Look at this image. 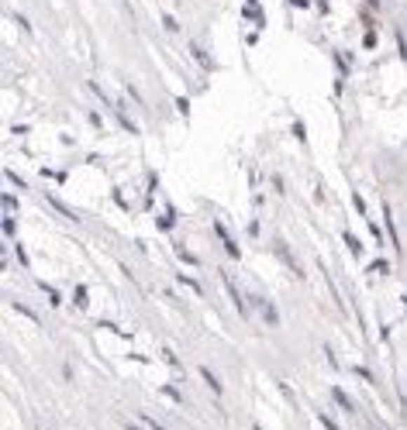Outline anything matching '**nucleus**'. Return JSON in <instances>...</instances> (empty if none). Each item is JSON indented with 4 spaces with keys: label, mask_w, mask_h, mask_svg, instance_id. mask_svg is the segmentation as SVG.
Here are the masks:
<instances>
[{
    "label": "nucleus",
    "mask_w": 407,
    "mask_h": 430,
    "mask_svg": "<svg viewBox=\"0 0 407 430\" xmlns=\"http://www.w3.org/2000/svg\"><path fill=\"white\" fill-rule=\"evenodd\" d=\"M273 251H276V255H280V258H283V265L286 269H290V272L297 275V279H304V265H300V258H297V255H293V248H290V241H286V237H273Z\"/></svg>",
    "instance_id": "f257e3e1"
},
{
    "label": "nucleus",
    "mask_w": 407,
    "mask_h": 430,
    "mask_svg": "<svg viewBox=\"0 0 407 430\" xmlns=\"http://www.w3.org/2000/svg\"><path fill=\"white\" fill-rule=\"evenodd\" d=\"M248 307H255V310H259V317H262V324H266V327H280V310H276L266 296L248 293Z\"/></svg>",
    "instance_id": "f03ea898"
},
{
    "label": "nucleus",
    "mask_w": 407,
    "mask_h": 430,
    "mask_svg": "<svg viewBox=\"0 0 407 430\" xmlns=\"http://www.w3.org/2000/svg\"><path fill=\"white\" fill-rule=\"evenodd\" d=\"M383 228H387V237H390V244H394V251L397 255H404V241H401V231H397V221H394V207L383 200Z\"/></svg>",
    "instance_id": "7ed1b4c3"
},
{
    "label": "nucleus",
    "mask_w": 407,
    "mask_h": 430,
    "mask_svg": "<svg viewBox=\"0 0 407 430\" xmlns=\"http://www.w3.org/2000/svg\"><path fill=\"white\" fill-rule=\"evenodd\" d=\"M214 237L221 241V248L228 251V258H232V262H242V248H239V241L232 237V231H228L221 221H214Z\"/></svg>",
    "instance_id": "20e7f679"
},
{
    "label": "nucleus",
    "mask_w": 407,
    "mask_h": 430,
    "mask_svg": "<svg viewBox=\"0 0 407 430\" xmlns=\"http://www.w3.org/2000/svg\"><path fill=\"white\" fill-rule=\"evenodd\" d=\"M197 375H201V379H204V386H207V389L214 392V396H225V382H221V375H218L214 368L201 365V368H197Z\"/></svg>",
    "instance_id": "39448f33"
},
{
    "label": "nucleus",
    "mask_w": 407,
    "mask_h": 430,
    "mask_svg": "<svg viewBox=\"0 0 407 430\" xmlns=\"http://www.w3.org/2000/svg\"><path fill=\"white\" fill-rule=\"evenodd\" d=\"M331 403H335V406H338L342 413H352V417L359 413V410H356V403H352V396L342 389V386H331Z\"/></svg>",
    "instance_id": "423d86ee"
},
{
    "label": "nucleus",
    "mask_w": 407,
    "mask_h": 430,
    "mask_svg": "<svg viewBox=\"0 0 407 430\" xmlns=\"http://www.w3.org/2000/svg\"><path fill=\"white\" fill-rule=\"evenodd\" d=\"M190 55H194V62H201V69L214 73V59H211V52L204 48L201 41H190Z\"/></svg>",
    "instance_id": "0eeeda50"
},
{
    "label": "nucleus",
    "mask_w": 407,
    "mask_h": 430,
    "mask_svg": "<svg viewBox=\"0 0 407 430\" xmlns=\"http://www.w3.org/2000/svg\"><path fill=\"white\" fill-rule=\"evenodd\" d=\"M225 286H228V296H232V303H235L239 317H242V320H248V303H245V293L235 286V282H225Z\"/></svg>",
    "instance_id": "6e6552de"
},
{
    "label": "nucleus",
    "mask_w": 407,
    "mask_h": 430,
    "mask_svg": "<svg viewBox=\"0 0 407 430\" xmlns=\"http://www.w3.org/2000/svg\"><path fill=\"white\" fill-rule=\"evenodd\" d=\"M331 62H335V69H338V79H345L352 73V59L345 55V52H338V48H331Z\"/></svg>",
    "instance_id": "1a4fd4ad"
},
{
    "label": "nucleus",
    "mask_w": 407,
    "mask_h": 430,
    "mask_svg": "<svg viewBox=\"0 0 407 430\" xmlns=\"http://www.w3.org/2000/svg\"><path fill=\"white\" fill-rule=\"evenodd\" d=\"M45 200H48V207H52V210H55L59 217H66V221H73V224L80 221V214H76V210H69V207H66L62 200H55V193H48V196H45Z\"/></svg>",
    "instance_id": "9d476101"
},
{
    "label": "nucleus",
    "mask_w": 407,
    "mask_h": 430,
    "mask_svg": "<svg viewBox=\"0 0 407 430\" xmlns=\"http://www.w3.org/2000/svg\"><path fill=\"white\" fill-rule=\"evenodd\" d=\"M342 244L349 248V255H352V258H363V251H366V248H363V241L352 235V231H342Z\"/></svg>",
    "instance_id": "9b49d317"
},
{
    "label": "nucleus",
    "mask_w": 407,
    "mask_h": 430,
    "mask_svg": "<svg viewBox=\"0 0 407 430\" xmlns=\"http://www.w3.org/2000/svg\"><path fill=\"white\" fill-rule=\"evenodd\" d=\"M86 90H90V93H93L97 100H100V107H107V111H114V104H118V100H111V97H107V93L100 90V83H93V79H90V83H86Z\"/></svg>",
    "instance_id": "f8f14e48"
},
{
    "label": "nucleus",
    "mask_w": 407,
    "mask_h": 430,
    "mask_svg": "<svg viewBox=\"0 0 407 430\" xmlns=\"http://www.w3.org/2000/svg\"><path fill=\"white\" fill-rule=\"evenodd\" d=\"M173 248H176V255H180V258H183L187 265H201V258H197V255H194V251H190V248H187L183 241H173Z\"/></svg>",
    "instance_id": "ddd939ff"
},
{
    "label": "nucleus",
    "mask_w": 407,
    "mask_h": 430,
    "mask_svg": "<svg viewBox=\"0 0 407 430\" xmlns=\"http://www.w3.org/2000/svg\"><path fill=\"white\" fill-rule=\"evenodd\" d=\"M73 307H76V310H86V307H90V289H86V286H76V289H73Z\"/></svg>",
    "instance_id": "4468645a"
},
{
    "label": "nucleus",
    "mask_w": 407,
    "mask_h": 430,
    "mask_svg": "<svg viewBox=\"0 0 407 430\" xmlns=\"http://www.w3.org/2000/svg\"><path fill=\"white\" fill-rule=\"evenodd\" d=\"M166 210H169V214H163V217L156 221V228H159V231H173V224H176V210H173V207H166Z\"/></svg>",
    "instance_id": "2eb2a0df"
},
{
    "label": "nucleus",
    "mask_w": 407,
    "mask_h": 430,
    "mask_svg": "<svg viewBox=\"0 0 407 430\" xmlns=\"http://www.w3.org/2000/svg\"><path fill=\"white\" fill-rule=\"evenodd\" d=\"M290 127H293V138H297L300 145H307V124H304L300 118H293V124H290Z\"/></svg>",
    "instance_id": "dca6fc26"
},
{
    "label": "nucleus",
    "mask_w": 407,
    "mask_h": 430,
    "mask_svg": "<svg viewBox=\"0 0 407 430\" xmlns=\"http://www.w3.org/2000/svg\"><path fill=\"white\" fill-rule=\"evenodd\" d=\"M0 203H4V214H7V217H14V214H18V196L14 193H4L0 196Z\"/></svg>",
    "instance_id": "f3484780"
},
{
    "label": "nucleus",
    "mask_w": 407,
    "mask_h": 430,
    "mask_svg": "<svg viewBox=\"0 0 407 430\" xmlns=\"http://www.w3.org/2000/svg\"><path fill=\"white\" fill-rule=\"evenodd\" d=\"M394 41H397V55H401V62H407V35L397 28L394 32Z\"/></svg>",
    "instance_id": "a211bd4d"
},
{
    "label": "nucleus",
    "mask_w": 407,
    "mask_h": 430,
    "mask_svg": "<svg viewBox=\"0 0 407 430\" xmlns=\"http://www.w3.org/2000/svg\"><path fill=\"white\" fill-rule=\"evenodd\" d=\"M359 21H363V28H366V32L376 28V18H373V11H369V7H359Z\"/></svg>",
    "instance_id": "6ab92c4d"
},
{
    "label": "nucleus",
    "mask_w": 407,
    "mask_h": 430,
    "mask_svg": "<svg viewBox=\"0 0 407 430\" xmlns=\"http://www.w3.org/2000/svg\"><path fill=\"white\" fill-rule=\"evenodd\" d=\"M41 289L48 293V307H62V293H59V289H52V286H45V282H41Z\"/></svg>",
    "instance_id": "aec40b11"
},
{
    "label": "nucleus",
    "mask_w": 407,
    "mask_h": 430,
    "mask_svg": "<svg viewBox=\"0 0 407 430\" xmlns=\"http://www.w3.org/2000/svg\"><path fill=\"white\" fill-rule=\"evenodd\" d=\"M269 190H273V193H276V196H283V193H286L283 176H276V172H273V176H269Z\"/></svg>",
    "instance_id": "412c9836"
},
{
    "label": "nucleus",
    "mask_w": 407,
    "mask_h": 430,
    "mask_svg": "<svg viewBox=\"0 0 407 430\" xmlns=\"http://www.w3.org/2000/svg\"><path fill=\"white\" fill-rule=\"evenodd\" d=\"M176 111L183 120H190V97H176Z\"/></svg>",
    "instance_id": "4be33fe9"
},
{
    "label": "nucleus",
    "mask_w": 407,
    "mask_h": 430,
    "mask_svg": "<svg viewBox=\"0 0 407 430\" xmlns=\"http://www.w3.org/2000/svg\"><path fill=\"white\" fill-rule=\"evenodd\" d=\"M352 207H356V214H359V217H366V196L359 193V190L352 193Z\"/></svg>",
    "instance_id": "5701e85b"
},
{
    "label": "nucleus",
    "mask_w": 407,
    "mask_h": 430,
    "mask_svg": "<svg viewBox=\"0 0 407 430\" xmlns=\"http://www.w3.org/2000/svg\"><path fill=\"white\" fill-rule=\"evenodd\" d=\"M14 255H18V262H21V265H25V269H28V265H32V258H28V248H25V244H21V241H18V244H14Z\"/></svg>",
    "instance_id": "b1692460"
},
{
    "label": "nucleus",
    "mask_w": 407,
    "mask_h": 430,
    "mask_svg": "<svg viewBox=\"0 0 407 430\" xmlns=\"http://www.w3.org/2000/svg\"><path fill=\"white\" fill-rule=\"evenodd\" d=\"M373 272L390 275V272H394V269H390V258H376V262H373Z\"/></svg>",
    "instance_id": "393cba45"
},
{
    "label": "nucleus",
    "mask_w": 407,
    "mask_h": 430,
    "mask_svg": "<svg viewBox=\"0 0 407 430\" xmlns=\"http://www.w3.org/2000/svg\"><path fill=\"white\" fill-rule=\"evenodd\" d=\"M163 28L169 32V35H176V32H180V21H176L173 14H163Z\"/></svg>",
    "instance_id": "a878e982"
},
{
    "label": "nucleus",
    "mask_w": 407,
    "mask_h": 430,
    "mask_svg": "<svg viewBox=\"0 0 407 430\" xmlns=\"http://www.w3.org/2000/svg\"><path fill=\"white\" fill-rule=\"evenodd\" d=\"M352 372H356V375H359V379H363V382H376V375H373V372H369L366 365H356V368H352Z\"/></svg>",
    "instance_id": "bb28decb"
},
{
    "label": "nucleus",
    "mask_w": 407,
    "mask_h": 430,
    "mask_svg": "<svg viewBox=\"0 0 407 430\" xmlns=\"http://www.w3.org/2000/svg\"><path fill=\"white\" fill-rule=\"evenodd\" d=\"M318 424H321L325 430H342L338 424H335V420H331V417H328V413H318Z\"/></svg>",
    "instance_id": "cd10ccee"
},
{
    "label": "nucleus",
    "mask_w": 407,
    "mask_h": 430,
    "mask_svg": "<svg viewBox=\"0 0 407 430\" xmlns=\"http://www.w3.org/2000/svg\"><path fill=\"white\" fill-rule=\"evenodd\" d=\"M4 176H7V183H11V186H14V190H28V183H21V179H18V176H14V172H11V169H7V172H4Z\"/></svg>",
    "instance_id": "c85d7f7f"
},
{
    "label": "nucleus",
    "mask_w": 407,
    "mask_h": 430,
    "mask_svg": "<svg viewBox=\"0 0 407 430\" xmlns=\"http://www.w3.org/2000/svg\"><path fill=\"white\" fill-rule=\"evenodd\" d=\"M86 120H90V127H97V131L104 127V118H100L97 111H86Z\"/></svg>",
    "instance_id": "c756f323"
},
{
    "label": "nucleus",
    "mask_w": 407,
    "mask_h": 430,
    "mask_svg": "<svg viewBox=\"0 0 407 430\" xmlns=\"http://www.w3.org/2000/svg\"><path fill=\"white\" fill-rule=\"evenodd\" d=\"M163 396H166V399H173V403H183L180 389H173V386H163Z\"/></svg>",
    "instance_id": "7c9ffc66"
},
{
    "label": "nucleus",
    "mask_w": 407,
    "mask_h": 430,
    "mask_svg": "<svg viewBox=\"0 0 407 430\" xmlns=\"http://www.w3.org/2000/svg\"><path fill=\"white\" fill-rule=\"evenodd\" d=\"M4 235L18 237V228H14V217H4Z\"/></svg>",
    "instance_id": "2f4dec72"
},
{
    "label": "nucleus",
    "mask_w": 407,
    "mask_h": 430,
    "mask_svg": "<svg viewBox=\"0 0 407 430\" xmlns=\"http://www.w3.org/2000/svg\"><path fill=\"white\" fill-rule=\"evenodd\" d=\"M124 90H128V97H131V104H138V107H142V104H145V100H142V93H138V90H135V86H131V83H128V86H124Z\"/></svg>",
    "instance_id": "473e14b6"
},
{
    "label": "nucleus",
    "mask_w": 407,
    "mask_h": 430,
    "mask_svg": "<svg viewBox=\"0 0 407 430\" xmlns=\"http://www.w3.org/2000/svg\"><path fill=\"white\" fill-rule=\"evenodd\" d=\"M163 361H169L173 368H180V358H176V354L169 352V348H163Z\"/></svg>",
    "instance_id": "72a5a7b5"
},
{
    "label": "nucleus",
    "mask_w": 407,
    "mask_h": 430,
    "mask_svg": "<svg viewBox=\"0 0 407 430\" xmlns=\"http://www.w3.org/2000/svg\"><path fill=\"white\" fill-rule=\"evenodd\" d=\"M245 235H248V237H259V221H248V224H245Z\"/></svg>",
    "instance_id": "f704fd0d"
},
{
    "label": "nucleus",
    "mask_w": 407,
    "mask_h": 430,
    "mask_svg": "<svg viewBox=\"0 0 407 430\" xmlns=\"http://www.w3.org/2000/svg\"><path fill=\"white\" fill-rule=\"evenodd\" d=\"M363 48H376V32H366V35H363Z\"/></svg>",
    "instance_id": "c9c22d12"
},
{
    "label": "nucleus",
    "mask_w": 407,
    "mask_h": 430,
    "mask_svg": "<svg viewBox=\"0 0 407 430\" xmlns=\"http://www.w3.org/2000/svg\"><path fill=\"white\" fill-rule=\"evenodd\" d=\"M325 358L331 361V368H338V354L331 352V345H325Z\"/></svg>",
    "instance_id": "e433bc0d"
},
{
    "label": "nucleus",
    "mask_w": 407,
    "mask_h": 430,
    "mask_svg": "<svg viewBox=\"0 0 407 430\" xmlns=\"http://www.w3.org/2000/svg\"><path fill=\"white\" fill-rule=\"evenodd\" d=\"M14 18H18V25H21V28H25V32L32 35V21H28V18H21V14H14Z\"/></svg>",
    "instance_id": "4c0bfd02"
},
{
    "label": "nucleus",
    "mask_w": 407,
    "mask_h": 430,
    "mask_svg": "<svg viewBox=\"0 0 407 430\" xmlns=\"http://www.w3.org/2000/svg\"><path fill=\"white\" fill-rule=\"evenodd\" d=\"M290 4H293L297 11H307V7H311V0H290Z\"/></svg>",
    "instance_id": "58836bf2"
},
{
    "label": "nucleus",
    "mask_w": 407,
    "mask_h": 430,
    "mask_svg": "<svg viewBox=\"0 0 407 430\" xmlns=\"http://www.w3.org/2000/svg\"><path fill=\"white\" fill-rule=\"evenodd\" d=\"M145 427H149V430H166L163 424H156V420H149V417H145Z\"/></svg>",
    "instance_id": "ea45409f"
},
{
    "label": "nucleus",
    "mask_w": 407,
    "mask_h": 430,
    "mask_svg": "<svg viewBox=\"0 0 407 430\" xmlns=\"http://www.w3.org/2000/svg\"><path fill=\"white\" fill-rule=\"evenodd\" d=\"M314 7H318V14H328V0H318Z\"/></svg>",
    "instance_id": "a19ab883"
},
{
    "label": "nucleus",
    "mask_w": 407,
    "mask_h": 430,
    "mask_svg": "<svg viewBox=\"0 0 407 430\" xmlns=\"http://www.w3.org/2000/svg\"><path fill=\"white\" fill-rule=\"evenodd\" d=\"M380 4H383V0H366V7H369V11H376Z\"/></svg>",
    "instance_id": "79ce46f5"
},
{
    "label": "nucleus",
    "mask_w": 407,
    "mask_h": 430,
    "mask_svg": "<svg viewBox=\"0 0 407 430\" xmlns=\"http://www.w3.org/2000/svg\"><path fill=\"white\" fill-rule=\"evenodd\" d=\"M124 430H145V427H138V424H124Z\"/></svg>",
    "instance_id": "37998d69"
},
{
    "label": "nucleus",
    "mask_w": 407,
    "mask_h": 430,
    "mask_svg": "<svg viewBox=\"0 0 407 430\" xmlns=\"http://www.w3.org/2000/svg\"><path fill=\"white\" fill-rule=\"evenodd\" d=\"M252 430H262V424H252Z\"/></svg>",
    "instance_id": "c03bdc74"
},
{
    "label": "nucleus",
    "mask_w": 407,
    "mask_h": 430,
    "mask_svg": "<svg viewBox=\"0 0 407 430\" xmlns=\"http://www.w3.org/2000/svg\"><path fill=\"white\" fill-rule=\"evenodd\" d=\"M245 4H252V7H255V0H245Z\"/></svg>",
    "instance_id": "a18cd8bd"
}]
</instances>
